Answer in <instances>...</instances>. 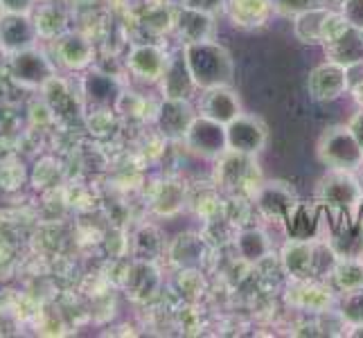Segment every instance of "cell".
Wrapping results in <instances>:
<instances>
[{"instance_id": "25", "label": "cell", "mask_w": 363, "mask_h": 338, "mask_svg": "<svg viewBox=\"0 0 363 338\" xmlns=\"http://www.w3.org/2000/svg\"><path fill=\"white\" fill-rule=\"evenodd\" d=\"M352 131H354V135H357L359 145L363 147V116H361V118H359V120L354 122V129H352Z\"/></svg>"}, {"instance_id": "12", "label": "cell", "mask_w": 363, "mask_h": 338, "mask_svg": "<svg viewBox=\"0 0 363 338\" xmlns=\"http://www.w3.org/2000/svg\"><path fill=\"white\" fill-rule=\"evenodd\" d=\"M187 124H190V111L183 106L181 99H169V102L162 106V116H160V127L169 135H183L187 133Z\"/></svg>"}, {"instance_id": "9", "label": "cell", "mask_w": 363, "mask_h": 338, "mask_svg": "<svg viewBox=\"0 0 363 338\" xmlns=\"http://www.w3.org/2000/svg\"><path fill=\"white\" fill-rule=\"evenodd\" d=\"M226 137H228L230 147L240 149V152H255V149L262 145V140H264V133H262V129L253 120L242 118L230 124Z\"/></svg>"}, {"instance_id": "19", "label": "cell", "mask_w": 363, "mask_h": 338, "mask_svg": "<svg viewBox=\"0 0 363 338\" xmlns=\"http://www.w3.org/2000/svg\"><path fill=\"white\" fill-rule=\"evenodd\" d=\"M339 284L343 289H354V286L363 284V269L359 264H352V261H345V264L339 269Z\"/></svg>"}, {"instance_id": "6", "label": "cell", "mask_w": 363, "mask_h": 338, "mask_svg": "<svg viewBox=\"0 0 363 338\" xmlns=\"http://www.w3.org/2000/svg\"><path fill=\"white\" fill-rule=\"evenodd\" d=\"M309 89L316 99H334L345 89V72L341 66H323L314 70L309 79Z\"/></svg>"}, {"instance_id": "17", "label": "cell", "mask_w": 363, "mask_h": 338, "mask_svg": "<svg viewBox=\"0 0 363 338\" xmlns=\"http://www.w3.org/2000/svg\"><path fill=\"white\" fill-rule=\"evenodd\" d=\"M314 225H316V212L309 215V208H298L296 217L289 221V232L296 240H307L311 230H314Z\"/></svg>"}, {"instance_id": "15", "label": "cell", "mask_w": 363, "mask_h": 338, "mask_svg": "<svg viewBox=\"0 0 363 338\" xmlns=\"http://www.w3.org/2000/svg\"><path fill=\"white\" fill-rule=\"evenodd\" d=\"M208 18L201 14V11H183V16H181V32L187 41H192V43H199V39H203V34L208 32Z\"/></svg>"}, {"instance_id": "8", "label": "cell", "mask_w": 363, "mask_h": 338, "mask_svg": "<svg viewBox=\"0 0 363 338\" xmlns=\"http://www.w3.org/2000/svg\"><path fill=\"white\" fill-rule=\"evenodd\" d=\"M187 135H190L192 147H196L199 152H206V154L219 152L223 145V131L219 129V122H215V120L194 122L190 131H187Z\"/></svg>"}, {"instance_id": "5", "label": "cell", "mask_w": 363, "mask_h": 338, "mask_svg": "<svg viewBox=\"0 0 363 338\" xmlns=\"http://www.w3.org/2000/svg\"><path fill=\"white\" fill-rule=\"evenodd\" d=\"M57 61L68 70H84L93 61V45L77 32L61 34L55 43Z\"/></svg>"}, {"instance_id": "14", "label": "cell", "mask_w": 363, "mask_h": 338, "mask_svg": "<svg viewBox=\"0 0 363 338\" xmlns=\"http://www.w3.org/2000/svg\"><path fill=\"white\" fill-rule=\"evenodd\" d=\"M190 68L185 70V66L181 61H177L165 74V89H167V95L169 99H183L190 93Z\"/></svg>"}, {"instance_id": "13", "label": "cell", "mask_w": 363, "mask_h": 338, "mask_svg": "<svg viewBox=\"0 0 363 338\" xmlns=\"http://www.w3.org/2000/svg\"><path fill=\"white\" fill-rule=\"evenodd\" d=\"M206 113L215 122H230L237 116V102L228 91H212L206 99Z\"/></svg>"}, {"instance_id": "4", "label": "cell", "mask_w": 363, "mask_h": 338, "mask_svg": "<svg viewBox=\"0 0 363 338\" xmlns=\"http://www.w3.org/2000/svg\"><path fill=\"white\" fill-rule=\"evenodd\" d=\"M323 156L332 165L341 169H352L361 162V145L354 133H345L343 129H334L330 135H325V149Z\"/></svg>"}, {"instance_id": "22", "label": "cell", "mask_w": 363, "mask_h": 338, "mask_svg": "<svg viewBox=\"0 0 363 338\" xmlns=\"http://www.w3.org/2000/svg\"><path fill=\"white\" fill-rule=\"evenodd\" d=\"M5 11H21V14H32L34 0H0Z\"/></svg>"}, {"instance_id": "20", "label": "cell", "mask_w": 363, "mask_h": 338, "mask_svg": "<svg viewBox=\"0 0 363 338\" xmlns=\"http://www.w3.org/2000/svg\"><path fill=\"white\" fill-rule=\"evenodd\" d=\"M343 316H347L352 322H363V291H354L345 298Z\"/></svg>"}, {"instance_id": "2", "label": "cell", "mask_w": 363, "mask_h": 338, "mask_svg": "<svg viewBox=\"0 0 363 338\" xmlns=\"http://www.w3.org/2000/svg\"><path fill=\"white\" fill-rule=\"evenodd\" d=\"M9 74L23 89H45L57 77L55 61L41 52L39 45L9 57Z\"/></svg>"}, {"instance_id": "18", "label": "cell", "mask_w": 363, "mask_h": 338, "mask_svg": "<svg viewBox=\"0 0 363 338\" xmlns=\"http://www.w3.org/2000/svg\"><path fill=\"white\" fill-rule=\"evenodd\" d=\"M291 198L289 194H284L280 187H271L264 194H262V208L269 210V212H275V215H282V212H289L291 208Z\"/></svg>"}, {"instance_id": "24", "label": "cell", "mask_w": 363, "mask_h": 338, "mask_svg": "<svg viewBox=\"0 0 363 338\" xmlns=\"http://www.w3.org/2000/svg\"><path fill=\"white\" fill-rule=\"evenodd\" d=\"M219 5V0H187V7L199 9V11H210Z\"/></svg>"}, {"instance_id": "26", "label": "cell", "mask_w": 363, "mask_h": 338, "mask_svg": "<svg viewBox=\"0 0 363 338\" xmlns=\"http://www.w3.org/2000/svg\"><path fill=\"white\" fill-rule=\"evenodd\" d=\"M5 14V7H3V3H0V16H3Z\"/></svg>"}, {"instance_id": "10", "label": "cell", "mask_w": 363, "mask_h": 338, "mask_svg": "<svg viewBox=\"0 0 363 338\" xmlns=\"http://www.w3.org/2000/svg\"><path fill=\"white\" fill-rule=\"evenodd\" d=\"M332 55L334 61L339 64H354V61L363 59V34L359 28H347L339 39L332 41Z\"/></svg>"}, {"instance_id": "11", "label": "cell", "mask_w": 363, "mask_h": 338, "mask_svg": "<svg viewBox=\"0 0 363 338\" xmlns=\"http://www.w3.org/2000/svg\"><path fill=\"white\" fill-rule=\"evenodd\" d=\"M129 66L135 74H140L145 79H156L162 72V57L156 47L152 45H140L135 47L129 57Z\"/></svg>"}, {"instance_id": "7", "label": "cell", "mask_w": 363, "mask_h": 338, "mask_svg": "<svg viewBox=\"0 0 363 338\" xmlns=\"http://www.w3.org/2000/svg\"><path fill=\"white\" fill-rule=\"evenodd\" d=\"M84 95L91 99L97 106H111L116 104V99L120 95L118 81L104 72H91L84 79Z\"/></svg>"}, {"instance_id": "23", "label": "cell", "mask_w": 363, "mask_h": 338, "mask_svg": "<svg viewBox=\"0 0 363 338\" xmlns=\"http://www.w3.org/2000/svg\"><path fill=\"white\" fill-rule=\"evenodd\" d=\"M314 0H278V5L289 9V11H298V9H305V7H311Z\"/></svg>"}, {"instance_id": "21", "label": "cell", "mask_w": 363, "mask_h": 338, "mask_svg": "<svg viewBox=\"0 0 363 338\" xmlns=\"http://www.w3.org/2000/svg\"><path fill=\"white\" fill-rule=\"evenodd\" d=\"M345 16L352 28L363 30V0H347L345 5Z\"/></svg>"}, {"instance_id": "1", "label": "cell", "mask_w": 363, "mask_h": 338, "mask_svg": "<svg viewBox=\"0 0 363 338\" xmlns=\"http://www.w3.org/2000/svg\"><path fill=\"white\" fill-rule=\"evenodd\" d=\"M187 68L201 86H219L230 79V59L217 45L194 43L187 47Z\"/></svg>"}, {"instance_id": "27", "label": "cell", "mask_w": 363, "mask_h": 338, "mask_svg": "<svg viewBox=\"0 0 363 338\" xmlns=\"http://www.w3.org/2000/svg\"><path fill=\"white\" fill-rule=\"evenodd\" d=\"M0 55H3V50H0Z\"/></svg>"}, {"instance_id": "16", "label": "cell", "mask_w": 363, "mask_h": 338, "mask_svg": "<svg viewBox=\"0 0 363 338\" xmlns=\"http://www.w3.org/2000/svg\"><path fill=\"white\" fill-rule=\"evenodd\" d=\"M325 198L330 203L345 208L347 203H352L357 198V187L352 181H345V179H332V185H328L325 190Z\"/></svg>"}, {"instance_id": "3", "label": "cell", "mask_w": 363, "mask_h": 338, "mask_svg": "<svg viewBox=\"0 0 363 338\" xmlns=\"http://www.w3.org/2000/svg\"><path fill=\"white\" fill-rule=\"evenodd\" d=\"M39 25H36L32 14L5 11L0 16V50L7 57L36 47L39 45Z\"/></svg>"}]
</instances>
